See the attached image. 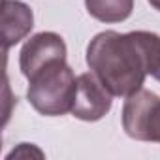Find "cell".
<instances>
[{
	"mask_svg": "<svg viewBox=\"0 0 160 160\" xmlns=\"http://www.w3.org/2000/svg\"><path fill=\"white\" fill-rule=\"evenodd\" d=\"M160 64V36L147 30L98 32L87 45V66L104 87L121 98L143 89Z\"/></svg>",
	"mask_w": 160,
	"mask_h": 160,
	"instance_id": "cell-1",
	"label": "cell"
},
{
	"mask_svg": "<svg viewBox=\"0 0 160 160\" xmlns=\"http://www.w3.org/2000/svg\"><path fill=\"white\" fill-rule=\"evenodd\" d=\"M68 49L60 34L57 32H38L30 36L19 53V68L21 73L28 79L40 68L55 62L66 60Z\"/></svg>",
	"mask_w": 160,
	"mask_h": 160,
	"instance_id": "cell-5",
	"label": "cell"
},
{
	"mask_svg": "<svg viewBox=\"0 0 160 160\" xmlns=\"http://www.w3.org/2000/svg\"><path fill=\"white\" fill-rule=\"evenodd\" d=\"M34 27V13L21 0H2V40L8 51L25 40Z\"/></svg>",
	"mask_w": 160,
	"mask_h": 160,
	"instance_id": "cell-6",
	"label": "cell"
},
{
	"mask_svg": "<svg viewBox=\"0 0 160 160\" xmlns=\"http://www.w3.org/2000/svg\"><path fill=\"white\" fill-rule=\"evenodd\" d=\"M113 94L104 87V83L92 73L85 72L77 75L75 100L72 106V115L85 122H96L111 111Z\"/></svg>",
	"mask_w": 160,
	"mask_h": 160,
	"instance_id": "cell-4",
	"label": "cell"
},
{
	"mask_svg": "<svg viewBox=\"0 0 160 160\" xmlns=\"http://www.w3.org/2000/svg\"><path fill=\"white\" fill-rule=\"evenodd\" d=\"M32 154H36L38 158H43V156H45L43 151H40L34 143H19V147L13 149L6 158H8V160H12V158H28V156H32Z\"/></svg>",
	"mask_w": 160,
	"mask_h": 160,
	"instance_id": "cell-8",
	"label": "cell"
},
{
	"mask_svg": "<svg viewBox=\"0 0 160 160\" xmlns=\"http://www.w3.org/2000/svg\"><path fill=\"white\" fill-rule=\"evenodd\" d=\"M85 8L100 23H122L134 12V0H85Z\"/></svg>",
	"mask_w": 160,
	"mask_h": 160,
	"instance_id": "cell-7",
	"label": "cell"
},
{
	"mask_svg": "<svg viewBox=\"0 0 160 160\" xmlns=\"http://www.w3.org/2000/svg\"><path fill=\"white\" fill-rule=\"evenodd\" d=\"M152 77L156 79V81H160V64H158V68L154 70V73H152Z\"/></svg>",
	"mask_w": 160,
	"mask_h": 160,
	"instance_id": "cell-10",
	"label": "cell"
},
{
	"mask_svg": "<svg viewBox=\"0 0 160 160\" xmlns=\"http://www.w3.org/2000/svg\"><path fill=\"white\" fill-rule=\"evenodd\" d=\"M147 2H149L156 12H160V0H147Z\"/></svg>",
	"mask_w": 160,
	"mask_h": 160,
	"instance_id": "cell-9",
	"label": "cell"
},
{
	"mask_svg": "<svg viewBox=\"0 0 160 160\" xmlns=\"http://www.w3.org/2000/svg\"><path fill=\"white\" fill-rule=\"evenodd\" d=\"M122 128L136 141L160 143V96L139 89L130 94L122 106Z\"/></svg>",
	"mask_w": 160,
	"mask_h": 160,
	"instance_id": "cell-3",
	"label": "cell"
},
{
	"mask_svg": "<svg viewBox=\"0 0 160 160\" xmlns=\"http://www.w3.org/2000/svg\"><path fill=\"white\" fill-rule=\"evenodd\" d=\"M27 81V100L40 115L60 117L72 113L77 77L66 60H55L40 68Z\"/></svg>",
	"mask_w": 160,
	"mask_h": 160,
	"instance_id": "cell-2",
	"label": "cell"
}]
</instances>
